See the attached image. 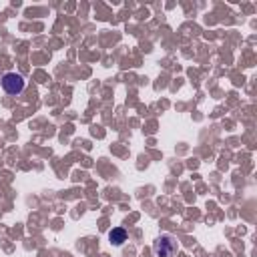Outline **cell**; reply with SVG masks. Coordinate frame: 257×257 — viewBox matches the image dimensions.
Wrapping results in <instances>:
<instances>
[{
    "label": "cell",
    "instance_id": "cell-2",
    "mask_svg": "<svg viewBox=\"0 0 257 257\" xmlns=\"http://www.w3.org/2000/svg\"><path fill=\"white\" fill-rule=\"evenodd\" d=\"M153 249H155V253H157L159 257H173L175 251H177V241H175L171 235H161V237L155 241Z\"/></svg>",
    "mask_w": 257,
    "mask_h": 257
},
{
    "label": "cell",
    "instance_id": "cell-3",
    "mask_svg": "<svg viewBox=\"0 0 257 257\" xmlns=\"http://www.w3.org/2000/svg\"><path fill=\"white\" fill-rule=\"evenodd\" d=\"M108 239H110L114 245H122V243L126 241V231H124L122 227H116V229H112V231L108 233Z\"/></svg>",
    "mask_w": 257,
    "mask_h": 257
},
{
    "label": "cell",
    "instance_id": "cell-1",
    "mask_svg": "<svg viewBox=\"0 0 257 257\" xmlns=\"http://www.w3.org/2000/svg\"><path fill=\"white\" fill-rule=\"evenodd\" d=\"M2 88H4V92L16 96V94H20L24 90V78L20 74H16V72H6L2 76Z\"/></svg>",
    "mask_w": 257,
    "mask_h": 257
}]
</instances>
